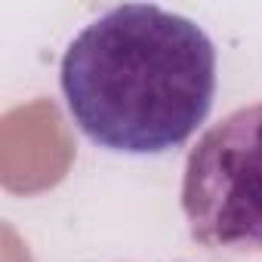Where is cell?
Masks as SVG:
<instances>
[{
  "mask_svg": "<svg viewBox=\"0 0 262 262\" xmlns=\"http://www.w3.org/2000/svg\"><path fill=\"white\" fill-rule=\"evenodd\" d=\"M182 210L201 247L262 250V102L231 111L191 148Z\"/></svg>",
  "mask_w": 262,
  "mask_h": 262,
  "instance_id": "2",
  "label": "cell"
},
{
  "mask_svg": "<svg viewBox=\"0 0 262 262\" xmlns=\"http://www.w3.org/2000/svg\"><path fill=\"white\" fill-rule=\"evenodd\" d=\"M62 93L83 133L126 155L182 145L216 93V47L201 25L158 4H120L62 56Z\"/></svg>",
  "mask_w": 262,
  "mask_h": 262,
  "instance_id": "1",
  "label": "cell"
},
{
  "mask_svg": "<svg viewBox=\"0 0 262 262\" xmlns=\"http://www.w3.org/2000/svg\"><path fill=\"white\" fill-rule=\"evenodd\" d=\"M74 161V142L59 108L34 99L0 120V179L10 191L34 194L65 179Z\"/></svg>",
  "mask_w": 262,
  "mask_h": 262,
  "instance_id": "3",
  "label": "cell"
}]
</instances>
